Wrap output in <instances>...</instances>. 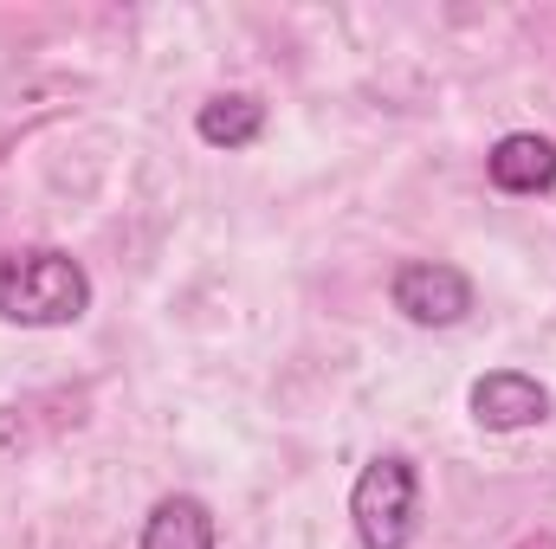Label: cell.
<instances>
[{"label":"cell","mask_w":556,"mask_h":549,"mask_svg":"<svg viewBox=\"0 0 556 549\" xmlns=\"http://www.w3.org/2000/svg\"><path fill=\"white\" fill-rule=\"evenodd\" d=\"M91 310V278L59 246H7L0 253V323L65 330Z\"/></svg>","instance_id":"obj_1"},{"label":"cell","mask_w":556,"mask_h":549,"mask_svg":"<svg viewBox=\"0 0 556 549\" xmlns=\"http://www.w3.org/2000/svg\"><path fill=\"white\" fill-rule=\"evenodd\" d=\"M415 511H420V472L415 459L402 452H382L363 465L356 491H350V524L363 549H408L415 537Z\"/></svg>","instance_id":"obj_2"},{"label":"cell","mask_w":556,"mask_h":549,"mask_svg":"<svg viewBox=\"0 0 556 549\" xmlns=\"http://www.w3.org/2000/svg\"><path fill=\"white\" fill-rule=\"evenodd\" d=\"M389 297L420 330H453V323L472 317V278L459 266H446V259H408L389 278Z\"/></svg>","instance_id":"obj_3"},{"label":"cell","mask_w":556,"mask_h":549,"mask_svg":"<svg viewBox=\"0 0 556 549\" xmlns=\"http://www.w3.org/2000/svg\"><path fill=\"white\" fill-rule=\"evenodd\" d=\"M544 413H551V395H544V382L525 375V369H492V375L472 382V420H479L485 433H525V426H538Z\"/></svg>","instance_id":"obj_4"},{"label":"cell","mask_w":556,"mask_h":549,"mask_svg":"<svg viewBox=\"0 0 556 549\" xmlns=\"http://www.w3.org/2000/svg\"><path fill=\"white\" fill-rule=\"evenodd\" d=\"M485 175L498 194H551L556 188V142L538 130H511L485 155Z\"/></svg>","instance_id":"obj_5"},{"label":"cell","mask_w":556,"mask_h":549,"mask_svg":"<svg viewBox=\"0 0 556 549\" xmlns=\"http://www.w3.org/2000/svg\"><path fill=\"white\" fill-rule=\"evenodd\" d=\"M214 511L201 505V498H188V491H175V498H162L149 518H142V544L137 549H214Z\"/></svg>","instance_id":"obj_6"},{"label":"cell","mask_w":556,"mask_h":549,"mask_svg":"<svg viewBox=\"0 0 556 549\" xmlns=\"http://www.w3.org/2000/svg\"><path fill=\"white\" fill-rule=\"evenodd\" d=\"M260 130H266V104L253 91H220L194 111V137L207 149H253Z\"/></svg>","instance_id":"obj_7"},{"label":"cell","mask_w":556,"mask_h":549,"mask_svg":"<svg viewBox=\"0 0 556 549\" xmlns=\"http://www.w3.org/2000/svg\"><path fill=\"white\" fill-rule=\"evenodd\" d=\"M518 549H556V537H551V531H538V537H525Z\"/></svg>","instance_id":"obj_8"}]
</instances>
